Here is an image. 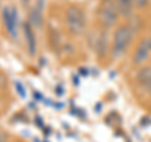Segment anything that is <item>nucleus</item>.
I'll use <instances>...</instances> for the list:
<instances>
[{
	"label": "nucleus",
	"mask_w": 151,
	"mask_h": 142,
	"mask_svg": "<svg viewBox=\"0 0 151 142\" xmlns=\"http://www.w3.org/2000/svg\"><path fill=\"white\" fill-rule=\"evenodd\" d=\"M149 4V0H135V5L139 8H144Z\"/></svg>",
	"instance_id": "f8f14e48"
},
{
	"label": "nucleus",
	"mask_w": 151,
	"mask_h": 142,
	"mask_svg": "<svg viewBox=\"0 0 151 142\" xmlns=\"http://www.w3.org/2000/svg\"><path fill=\"white\" fill-rule=\"evenodd\" d=\"M132 35L134 32L130 28V25H120L116 29L115 34H113L112 39V57L113 58H120V57L125 53L129 48V45L131 44Z\"/></svg>",
	"instance_id": "f257e3e1"
},
{
	"label": "nucleus",
	"mask_w": 151,
	"mask_h": 142,
	"mask_svg": "<svg viewBox=\"0 0 151 142\" xmlns=\"http://www.w3.org/2000/svg\"><path fill=\"white\" fill-rule=\"evenodd\" d=\"M8 141V135L5 132L0 131V142H6Z\"/></svg>",
	"instance_id": "ddd939ff"
},
{
	"label": "nucleus",
	"mask_w": 151,
	"mask_h": 142,
	"mask_svg": "<svg viewBox=\"0 0 151 142\" xmlns=\"http://www.w3.org/2000/svg\"><path fill=\"white\" fill-rule=\"evenodd\" d=\"M79 70H81V74H82V75H87V74H88V73H87V69H84V68H81Z\"/></svg>",
	"instance_id": "2eb2a0df"
},
{
	"label": "nucleus",
	"mask_w": 151,
	"mask_h": 142,
	"mask_svg": "<svg viewBox=\"0 0 151 142\" xmlns=\"http://www.w3.org/2000/svg\"><path fill=\"white\" fill-rule=\"evenodd\" d=\"M23 3H24V4H28V3H29V0H23Z\"/></svg>",
	"instance_id": "dca6fc26"
},
{
	"label": "nucleus",
	"mask_w": 151,
	"mask_h": 142,
	"mask_svg": "<svg viewBox=\"0 0 151 142\" xmlns=\"http://www.w3.org/2000/svg\"><path fill=\"white\" fill-rule=\"evenodd\" d=\"M1 18L4 27L8 32V34L10 35L13 39H17L18 30H17V24H18V13L17 8H4L1 11Z\"/></svg>",
	"instance_id": "20e7f679"
},
{
	"label": "nucleus",
	"mask_w": 151,
	"mask_h": 142,
	"mask_svg": "<svg viewBox=\"0 0 151 142\" xmlns=\"http://www.w3.org/2000/svg\"><path fill=\"white\" fill-rule=\"evenodd\" d=\"M65 20H67V27L69 32L73 35H81L86 28V20L82 10L77 6H69L65 14Z\"/></svg>",
	"instance_id": "7ed1b4c3"
},
{
	"label": "nucleus",
	"mask_w": 151,
	"mask_h": 142,
	"mask_svg": "<svg viewBox=\"0 0 151 142\" xmlns=\"http://www.w3.org/2000/svg\"><path fill=\"white\" fill-rule=\"evenodd\" d=\"M136 82L142 91L151 93V65H145L139 70L136 75Z\"/></svg>",
	"instance_id": "423d86ee"
},
{
	"label": "nucleus",
	"mask_w": 151,
	"mask_h": 142,
	"mask_svg": "<svg viewBox=\"0 0 151 142\" xmlns=\"http://www.w3.org/2000/svg\"><path fill=\"white\" fill-rule=\"evenodd\" d=\"M55 92H57V94H58V96H62V94H63V88H62V86H57V87H55Z\"/></svg>",
	"instance_id": "4468645a"
},
{
	"label": "nucleus",
	"mask_w": 151,
	"mask_h": 142,
	"mask_svg": "<svg viewBox=\"0 0 151 142\" xmlns=\"http://www.w3.org/2000/svg\"><path fill=\"white\" fill-rule=\"evenodd\" d=\"M45 142H49V141H45Z\"/></svg>",
	"instance_id": "f3484780"
},
{
	"label": "nucleus",
	"mask_w": 151,
	"mask_h": 142,
	"mask_svg": "<svg viewBox=\"0 0 151 142\" xmlns=\"http://www.w3.org/2000/svg\"><path fill=\"white\" fill-rule=\"evenodd\" d=\"M100 45H103V47H105V37H101V38H100V40H98V47H100ZM97 50H98L97 53L100 54V55H102V54L106 52L105 49H101V48H98Z\"/></svg>",
	"instance_id": "9b49d317"
},
{
	"label": "nucleus",
	"mask_w": 151,
	"mask_h": 142,
	"mask_svg": "<svg viewBox=\"0 0 151 142\" xmlns=\"http://www.w3.org/2000/svg\"><path fill=\"white\" fill-rule=\"evenodd\" d=\"M151 55V37H146L139 43L134 55H132V62L136 65L144 64Z\"/></svg>",
	"instance_id": "39448f33"
},
{
	"label": "nucleus",
	"mask_w": 151,
	"mask_h": 142,
	"mask_svg": "<svg viewBox=\"0 0 151 142\" xmlns=\"http://www.w3.org/2000/svg\"><path fill=\"white\" fill-rule=\"evenodd\" d=\"M29 24L33 28H40L43 25V14L40 6H34L29 11Z\"/></svg>",
	"instance_id": "6e6552de"
},
{
	"label": "nucleus",
	"mask_w": 151,
	"mask_h": 142,
	"mask_svg": "<svg viewBox=\"0 0 151 142\" xmlns=\"http://www.w3.org/2000/svg\"><path fill=\"white\" fill-rule=\"evenodd\" d=\"M14 86H15V89H17V92H18V94L22 98H25L27 97V91H25V88H24V86L19 82V80H15L14 82Z\"/></svg>",
	"instance_id": "9d476101"
},
{
	"label": "nucleus",
	"mask_w": 151,
	"mask_h": 142,
	"mask_svg": "<svg viewBox=\"0 0 151 142\" xmlns=\"http://www.w3.org/2000/svg\"><path fill=\"white\" fill-rule=\"evenodd\" d=\"M115 3L121 15L130 16L132 14V8H134L135 0H115Z\"/></svg>",
	"instance_id": "1a4fd4ad"
},
{
	"label": "nucleus",
	"mask_w": 151,
	"mask_h": 142,
	"mask_svg": "<svg viewBox=\"0 0 151 142\" xmlns=\"http://www.w3.org/2000/svg\"><path fill=\"white\" fill-rule=\"evenodd\" d=\"M119 9L116 6L115 0H102L98 9L100 23L105 28H112L116 25L119 19Z\"/></svg>",
	"instance_id": "f03ea898"
},
{
	"label": "nucleus",
	"mask_w": 151,
	"mask_h": 142,
	"mask_svg": "<svg viewBox=\"0 0 151 142\" xmlns=\"http://www.w3.org/2000/svg\"><path fill=\"white\" fill-rule=\"evenodd\" d=\"M23 28H24V38L27 42L28 52L33 57V55H35V52H37V38H35L34 32H33V27L29 24V22H27L23 25Z\"/></svg>",
	"instance_id": "0eeeda50"
}]
</instances>
